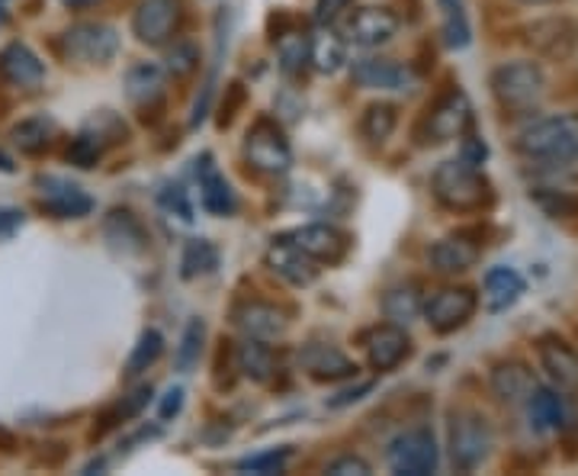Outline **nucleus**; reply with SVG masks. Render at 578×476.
Listing matches in <instances>:
<instances>
[{
	"label": "nucleus",
	"instance_id": "f257e3e1",
	"mask_svg": "<svg viewBox=\"0 0 578 476\" xmlns=\"http://www.w3.org/2000/svg\"><path fill=\"white\" fill-rule=\"evenodd\" d=\"M434 200L450 210V213H485L495 203V190L489 178L466 165V162H444L437 165L434 178H431Z\"/></svg>",
	"mask_w": 578,
	"mask_h": 476
},
{
	"label": "nucleus",
	"instance_id": "f03ea898",
	"mask_svg": "<svg viewBox=\"0 0 578 476\" xmlns=\"http://www.w3.org/2000/svg\"><path fill=\"white\" fill-rule=\"evenodd\" d=\"M518 152L530 162L566 165L578 158V114L546 117L518 135Z\"/></svg>",
	"mask_w": 578,
	"mask_h": 476
},
{
	"label": "nucleus",
	"instance_id": "7ed1b4c3",
	"mask_svg": "<svg viewBox=\"0 0 578 476\" xmlns=\"http://www.w3.org/2000/svg\"><path fill=\"white\" fill-rule=\"evenodd\" d=\"M489 84L505 114H530L546 94V74L537 61H508L492 71Z\"/></svg>",
	"mask_w": 578,
	"mask_h": 476
},
{
	"label": "nucleus",
	"instance_id": "20e7f679",
	"mask_svg": "<svg viewBox=\"0 0 578 476\" xmlns=\"http://www.w3.org/2000/svg\"><path fill=\"white\" fill-rule=\"evenodd\" d=\"M492 454V428L475 409H457L450 416V461L460 474L479 471Z\"/></svg>",
	"mask_w": 578,
	"mask_h": 476
},
{
	"label": "nucleus",
	"instance_id": "39448f33",
	"mask_svg": "<svg viewBox=\"0 0 578 476\" xmlns=\"http://www.w3.org/2000/svg\"><path fill=\"white\" fill-rule=\"evenodd\" d=\"M244 158L254 171L261 175H287L292 165V148H289L287 132L277 126V119L261 117L244 135Z\"/></svg>",
	"mask_w": 578,
	"mask_h": 476
},
{
	"label": "nucleus",
	"instance_id": "423d86ee",
	"mask_svg": "<svg viewBox=\"0 0 578 476\" xmlns=\"http://www.w3.org/2000/svg\"><path fill=\"white\" fill-rule=\"evenodd\" d=\"M472 126V104L466 97V91L460 87H447L421 119V132L424 139L421 142H450V139H460L466 135V129Z\"/></svg>",
	"mask_w": 578,
	"mask_h": 476
},
{
	"label": "nucleus",
	"instance_id": "0eeeda50",
	"mask_svg": "<svg viewBox=\"0 0 578 476\" xmlns=\"http://www.w3.org/2000/svg\"><path fill=\"white\" fill-rule=\"evenodd\" d=\"M61 52L81 64H107L119 52V36L107 23H74L61 33Z\"/></svg>",
	"mask_w": 578,
	"mask_h": 476
},
{
	"label": "nucleus",
	"instance_id": "6e6552de",
	"mask_svg": "<svg viewBox=\"0 0 578 476\" xmlns=\"http://www.w3.org/2000/svg\"><path fill=\"white\" fill-rule=\"evenodd\" d=\"M389 471L399 476H431L437 471V441L431 428L402 431L386 451Z\"/></svg>",
	"mask_w": 578,
	"mask_h": 476
},
{
	"label": "nucleus",
	"instance_id": "1a4fd4ad",
	"mask_svg": "<svg viewBox=\"0 0 578 476\" xmlns=\"http://www.w3.org/2000/svg\"><path fill=\"white\" fill-rule=\"evenodd\" d=\"M523 43L533 56L550 61H566L576 56L578 49V23L569 16H546L533 20L523 29Z\"/></svg>",
	"mask_w": 578,
	"mask_h": 476
},
{
	"label": "nucleus",
	"instance_id": "9d476101",
	"mask_svg": "<svg viewBox=\"0 0 578 476\" xmlns=\"http://www.w3.org/2000/svg\"><path fill=\"white\" fill-rule=\"evenodd\" d=\"M180 23H183L180 0H142L132 16V33L142 46L161 49L180 33Z\"/></svg>",
	"mask_w": 578,
	"mask_h": 476
},
{
	"label": "nucleus",
	"instance_id": "9b49d317",
	"mask_svg": "<svg viewBox=\"0 0 578 476\" xmlns=\"http://www.w3.org/2000/svg\"><path fill=\"white\" fill-rule=\"evenodd\" d=\"M165 68L155 61H139L129 68L125 74V97L132 100V107L139 110L142 122H158L165 110Z\"/></svg>",
	"mask_w": 578,
	"mask_h": 476
},
{
	"label": "nucleus",
	"instance_id": "f8f14e48",
	"mask_svg": "<svg viewBox=\"0 0 578 476\" xmlns=\"http://www.w3.org/2000/svg\"><path fill=\"white\" fill-rule=\"evenodd\" d=\"M421 309H424L428 325H431L437 335H450V332L462 329V325L475 316V309H479V294H475L472 287H444V290H437L434 297L428 299Z\"/></svg>",
	"mask_w": 578,
	"mask_h": 476
},
{
	"label": "nucleus",
	"instance_id": "ddd939ff",
	"mask_svg": "<svg viewBox=\"0 0 578 476\" xmlns=\"http://www.w3.org/2000/svg\"><path fill=\"white\" fill-rule=\"evenodd\" d=\"M264 261H267V267H270L277 277H284L292 287H309V284H315V277H318V271H322L318 261H312L289 236L274 238L270 248H267V254H264Z\"/></svg>",
	"mask_w": 578,
	"mask_h": 476
},
{
	"label": "nucleus",
	"instance_id": "4468645a",
	"mask_svg": "<svg viewBox=\"0 0 578 476\" xmlns=\"http://www.w3.org/2000/svg\"><path fill=\"white\" fill-rule=\"evenodd\" d=\"M396 33H399V16L389 7H360L345 26L347 43L360 49L386 46Z\"/></svg>",
	"mask_w": 578,
	"mask_h": 476
},
{
	"label": "nucleus",
	"instance_id": "2eb2a0df",
	"mask_svg": "<svg viewBox=\"0 0 578 476\" xmlns=\"http://www.w3.org/2000/svg\"><path fill=\"white\" fill-rule=\"evenodd\" d=\"M363 348H366V360L376 373H389L411 355V338L399 322H386V325H376L366 332Z\"/></svg>",
	"mask_w": 578,
	"mask_h": 476
},
{
	"label": "nucleus",
	"instance_id": "dca6fc26",
	"mask_svg": "<svg viewBox=\"0 0 578 476\" xmlns=\"http://www.w3.org/2000/svg\"><path fill=\"white\" fill-rule=\"evenodd\" d=\"M289 238L318 264H341L347 251H350V236L341 233L338 226H328V223L299 226L296 233H289Z\"/></svg>",
	"mask_w": 578,
	"mask_h": 476
},
{
	"label": "nucleus",
	"instance_id": "f3484780",
	"mask_svg": "<svg viewBox=\"0 0 578 476\" xmlns=\"http://www.w3.org/2000/svg\"><path fill=\"white\" fill-rule=\"evenodd\" d=\"M234 325L248 335V338H261V342H274L289 329L287 309H280L277 302L267 299H248L234 309Z\"/></svg>",
	"mask_w": 578,
	"mask_h": 476
},
{
	"label": "nucleus",
	"instance_id": "a211bd4d",
	"mask_svg": "<svg viewBox=\"0 0 578 476\" xmlns=\"http://www.w3.org/2000/svg\"><path fill=\"white\" fill-rule=\"evenodd\" d=\"M479 258H482V238L472 229H460L454 236L441 238L431 248V264L437 274H462V271L475 267Z\"/></svg>",
	"mask_w": 578,
	"mask_h": 476
},
{
	"label": "nucleus",
	"instance_id": "6ab92c4d",
	"mask_svg": "<svg viewBox=\"0 0 578 476\" xmlns=\"http://www.w3.org/2000/svg\"><path fill=\"white\" fill-rule=\"evenodd\" d=\"M43 81H46V64L29 46L10 43L0 52V84H7L13 91H36Z\"/></svg>",
	"mask_w": 578,
	"mask_h": 476
},
{
	"label": "nucleus",
	"instance_id": "aec40b11",
	"mask_svg": "<svg viewBox=\"0 0 578 476\" xmlns=\"http://www.w3.org/2000/svg\"><path fill=\"white\" fill-rule=\"evenodd\" d=\"M43 187V210L58 219H84L94 210V200L71 180L64 178H39Z\"/></svg>",
	"mask_w": 578,
	"mask_h": 476
},
{
	"label": "nucleus",
	"instance_id": "412c9836",
	"mask_svg": "<svg viewBox=\"0 0 578 476\" xmlns=\"http://www.w3.org/2000/svg\"><path fill=\"white\" fill-rule=\"evenodd\" d=\"M353 84L366 91H411L414 71L393 59H363L353 64Z\"/></svg>",
	"mask_w": 578,
	"mask_h": 476
},
{
	"label": "nucleus",
	"instance_id": "4be33fe9",
	"mask_svg": "<svg viewBox=\"0 0 578 476\" xmlns=\"http://www.w3.org/2000/svg\"><path fill=\"white\" fill-rule=\"evenodd\" d=\"M537 355H540V367L553 380V386L566 390V393L578 390V352L573 345H566L556 335H543L537 345Z\"/></svg>",
	"mask_w": 578,
	"mask_h": 476
},
{
	"label": "nucleus",
	"instance_id": "5701e85b",
	"mask_svg": "<svg viewBox=\"0 0 578 476\" xmlns=\"http://www.w3.org/2000/svg\"><path fill=\"white\" fill-rule=\"evenodd\" d=\"M196 178H200V197L206 213L213 216H231L238 210V197L231 190V183L222 178V171L213 165V155H203L196 162Z\"/></svg>",
	"mask_w": 578,
	"mask_h": 476
},
{
	"label": "nucleus",
	"instance_id": "b1692460",
	"mask_svg": "<svg viewBox=\"0 0 578 476\" xmlns=\"http://www.w3.org/2000/svg\"><path fill=\"white\" fill-rule=\"evenodd\" d=\"M533 390H537V377L523 360H502L492 367V393L502 403H508V406L527 403V396Z\"/></svg>",
	"mask_w": 578,
	"mask_h": 476
},
{
	"label": "nucleus",
	"instance_id": "393cba45",
	"mask_svg": "<svg viewBox=\"0 0 578 476\" xmlns=\"http://www.w3.org/2000/svg\"><path fill=\"white\" fill-rule=\"evenodd\" d=\"M299 364L305 367V373L315 380V383H338L347 377H357V364L347 355H341L338 348H328V345H309Z\"/></svg>",
	"mask_w": 578,
	"mask_h": 476
},
{
	"label": "nucleus",
	"instance_id": "a878e982",
	"mask_svg": "<svg viewBox=\"0 0 578 476\" xmlns=\"http://www.w3.org/2000/svg\"><path fill=\"white\" fill-rule=\"evenodd\" d=\"M523 277H520L515 267H492L485 274V284H482V299H485V309L489 312H505L511 309L520 297H523Z\"/></svg>",
	"mask_w": 578,
	"mask_h": 476
},
{
	"label": "nucleus",
	"instance_id": "bb28decb",
	"mask_svg": "<svg viewBox=\"0 0 578 476\" xmlns=\"http://www.w3.org/2000/svg\"><path fill=\"white\" fill-rule=\"evenodd\" d=\"M234 364L241 377H248L251 383H270L277 373V357L270 352V345H264L261 338H244L234 352Z\"/></svg>",
	"mask_w": 578,
	"mask_h": 476
},
{
	"label": "nucleus",
	"instance_id": "cd10ccee",
	"mask_svg": "<svg viewBox=\"0 0 578 476\" xmlns=\"http://www.w3.org/2000/svg\"><path fill=\"white\" fill-rule=\"evenodd\" d=\"M104 233L113 241L116 248H122L125 254H139L145 251L148 236H145V226L129 213V210H113L104 223Z\"/></svg>",
	"mask_w": 578,
	"mask_h": 476
},
{
	"label": "nucleus",
	"instance_id": "c85d7f7f",
	"mask_svg": "<svg viewBox=\"0 0 578 476\" xmlns=\"http://www.w3.org/2000/svg\"><path fill=\"white\" fill-rule=\"evenodd\" d=\"M527 413H530V421L540 428V431H556L563 428L566 421V403L556 390H543L537 386L530 396H527Z\"/></svg>",
	"mask_w": 578,
	"mask_h": 476
},
{
	"label": "nucleus",
	"instance_id": "c756f323",
	"mask_svg": "<svg viewBox=\"0 0 578 476\" xmlns=\"http://www.w3.org/2000/svg\"><path fill=\"white\" fill-rule=\"evenodd\" d=\"M10 139H13V145H16L23 155H43V152L52 145V139H56V122L46 117L23 119V122L13 126Z\"/></svg>",
	"mask_w": 578,
	"mask_h": 476
},
{
	"label": "nucleus",
	"instance_id": "7c9ffc66",
	"mask_svg": "<svg viewBox=\"0 0 578 476\" xmlns=\"http://www.w3.org/2000/svg\"><path fill=\"white\" fill-rule=\"evenodd\" d=\"M219 267V248L206 238H190L183 245V254H180V277L183 281H193V277H206Z\"/></svg>",
	"mask_w": 578,
	"mask_h": 476
},
{
	"label": "nucleus",
	"instance_id": "2f4dec72",
	"mask_svg": "<svg viewBox=\"0 0 578 476\" xmlns=\"http://www.w3.org/2000/svg\"><path fill=\"white\" fill-rule=\"evenodd\" d=\"M309 59L315 64V71L322 74H335L347 61L345 39L332 29H322L315 36H309Z\"/></svg>",
	"mask_w": 578,
	"mask_h": 476
},
{
	"label": "nucleus",
	"instance_id": "473e14b6",
	"mask_svg": "<svg viewBox=\"0 0 578 476\" xmlns=\"http://www.w3.org/2000/svg\"><path fill=\"white\" fill-rule=\"evenodd\" d=\"M399 126V114L393 104H370L360 117V135L373 145H383Z\"/></svg>",
	"mask_w": 578,
	"mask_h": 476
},
{
	"label": "nucleus",
	"instance_id": "72a5a7b5",
	"mask_svg": "<svg viewBox=\"0 0 578 476\" xmlns=\"http://www.w3.org/2000/svg\"><path fill=\"white\" fill-rule=\"evenodd\" d=\"M441 7V33H444V43L450 49H466L469 39H472V29H469V16L462 10V0H437Z\"/></svg>",
	"mask_w": 578,
	"mask_h": 476
},
{
	"label": "nucleus",
	"instance_id": "f704fd0d",
	"mask_svg": "<svg viewBox=\"0 0 578 476\" xmlns=\"http://www.w3.org/2000/svg\"><path fill=\"white\" fill-rule=\"evenodd\" d=\"M165 355V335L158 329H145L132 348V355L125 360V377H139L145 373L152 364H158V357Z\"/></svg>",
	"mask_w": 578,
	"mask_h": 476
},
{
	"label": "nucleus",
	"instance_id": "c9c22d12",
	"mask_svg": "<svg viewBox=\"0 0 578 476\" xmlns=\"http://www.w3.org/2000/svg\"><path fill=\"white\" fill-rule=\"evenodd\" d=\"M421 294H418V287L414 284H402V287H393L386 297H383V309H386V316L393 319V322H411L418 312H421Z\"/></svg>",
	"mask_w": 578,
	"mask_h": 476
},
{
	"label": "nucleus",
	"instance_id": "e433bc0d",
	"mask_svg": "<svg viewBox=\"0 0 578 476\" xmlns=\"http://www.w3.org/2000/svg\"><path fill=\"white\" fill-rule=\"evenodd\" d=\"M277 52H280V68L287 71V74H296L305 59H309V36L296 26V29H289L284 33L280 39H277Z\"/></svg>",
	"mask_w": 578,
	"mask_h": 476
},
{
	"label": "nucleus",
	"instance_id": "4c0bfd02",
	"mask_svg": "<svg viewBox=\"0 0 578 476\" xmlns=\"http://www.w3.org/2000/svg\"><path fill=\"white\" fill-rule=\"evenodd\" d=\"M530 200L553 219H573L578 216V197L573 193H559V190H533Z\"/></svg>",
	"mask_w": 578,
	"mask_h": 476
},
{
	"label": "nucleus",
	"instance_id": "58836bf2",
	"mask_svg": "<svg viewBox=\"0 0 578 476\" xmlns=\"http://www.w3.org/2000/svg\"><path fill=\"white\" fill-rule=\"evenodd\" d=\"M203 335H206V325L200 319H193L186 329H183V338H180V348H177V370H193V364L200 360L203 352Z\"/></svg>",
	"mask_w": 578,
	"mask_h": 476
},
{
	"label": "nucleus",
	"instance_id": "ea45409f",
	"mask_svg": "<svg viewBox=\"0 0 578 476\" xmlns=\"http://www.w3.org/2000/svg\"><path fill=\"white\" fill-rule=\"evenodd\" d=\"M196 68H200V49L193 46V43H173V49L168 52V59H165V71L177 78V81H183V78H190V74H196Z\"/></svg>",
	"mask_w": 578,
	"mask_h": 476
},
{
	"label": "nucleus",
	"instance_id": "a19ab883",
	"mask_svg": "<svg viewBox=\"0 0 578 476\" xmlns=\"http://www.w3.org/2000/svg\"><path fill=\"white\" fill-rule=\"evenodd\" d=\"M84 132H91L104 148L107 145H116V142H125L129 139V129H125V122L110 114V110H104V114H97V117L87 122V129Z\"/></svg>",
	"mask_w": 578,
	"mask_h": 476
},
{
	"label": "nucleus",
	"instance_id": "79ce46f5",
	"mask_svg": "<svg viewBox=\"0 0 578 476\" xmlns=\"http://www.w3.org/2000/svg\"><path fill=\"white\" fill-rule=\"evenodd\" d=\"M292 451L280 448V451H264V454H251L244 461H238L241 474H284V467L289 464Z\"/></svg>",
	"mask_w": 578,
	"mask_h": 476
},
{
	"label": "nucleus",
	"instance_id": "37998d69",
	"mask_svg": "<svg viewBox=\"0 0 578 476\" xmlns=\"http://www.w3.org/2000/svg\"><path fill=\"white\" fill-rule=\"evenodd\" d=\"M100 158H104V145H100L91 132H81V135L68 145V162L77 165V168H94Z\"/></svg>",
	"mask_w": 578,
	"mask_h": 476
},
{
	"label": "nucleus",
	"instance_id": "c03bdc74",
	"mask_svg": "<svg viewBox=\"0 0 578 476\" xmlns=\"http://www.w3.org/2000/svg\"><path fill=\"white\" fill-rule=\"evenodd\" d=\"M158 203H161V210L165 213H171L177 216L180 223H193V206H190V200H186V190L180 187V183H171V187H165L161 193H158Z\"/></svg>",
	"mask_w": 578,
	"mask_h": 476
},
{
	"label": "nucleus",
	"instance_id": "a18cd8bd",
	"mask_svg": "<svg viewBox=\"0 0 578 476\" xmlns=\"http://www.w3.org/2000/svg\"><path fill=\"white\" fill-rule=\"evenodd\" d=\"M248 104V91H244V84L241 81H231L229 87H226V94H222V104H219V126L226 129L234 122L238 117V110Z\"/></svg>",
	"mask_w": 578,
	"mask_h": 476
},
{
	"label": "nucleus",
	"instance_id": "49530a36",
	"mask_svg": "<svg viewBox=\"0 0 578 476\" xmlns=\"http://www.w3.org/2000/svg\"><path fill=\"white\" fill-rule=\"evenodd\" d=\"M325 474H332V476H366V474H370V464H366L363 457H357V454H345V457L332 461V464L325 467Z\"/></svg>",
	"mask_w": 578,
	"mask_h": 476
},
{
	"label": "nucleus",
	"instance_id": "de8ad7c7",
	"mask_svg": "<svg viewBox=\"0 0 578 476\" xmlns=\"http://www.w3.org/2000/svg\"><path fill=\"white\" fill-rule=\"evenodd\" d=\"M466 165H472V168H479L485 158H489V145L475 135V132H469L466 129V139H462V155H460Z\"/></svg>",
	"mask_w": 578,
	"mask_h": 476
},
{
	"label": "nucleus",
	"instance_id": "09e8293b",
	"mask_svg": "<svg viewBox=\"0 0 578 476\" xmlns=\"http://www.w3.org/2000/svg\"><path fill=\"white\" fill-rule=\"evenodd\" d=\"M350 0H315V23L318 26H332L347 10Z\"/></svg>",
	"mask_w": 578,
	"mask_h": 476
},
{
	"label": "nucleus",
	"instance_id": "8fccbe9b",
	"mask_svg": "<svg viewBox=\"0 0 578 476\" xmlns=\"http://www.w3.org/2000/svg\"><path fill=\"white\" fill-rule=\"evenodd\" d=\"M20 226H23V213L13 206H0V238L16 236Z\"/></svg>",
	"mask_w": 578,
	"mask_h": 476
},
{
	"label": "nucleus",
	"instance_id": "3c124183",
	"mask_svg": "<svg viewBox=\"0 0 578 476\" xmlns=\"http://www.w3.org/2000/svg\"><path fill=\"white\" fill-rule=\"evenodd\" d=\"M180 406H183V390L180 386H173V390H168V396H165V403H161V418H171L180 413Z\"/></svg>",
	"mask_w": 578,
	"mask_h": 476
},
{
	"label": "nucleus",
	"instance_id": "603ef678",
	"mask_svg": "<svg viewBox=\"0 0 578 476\" xmlns=\"http://www.w3.org/2000/svg\"><path fill=\"white\" fill-rule=\"evenodd\" d=\"M370 390V383H363V386H357V390H347V393H341L338 400H332V406L338 409V406H347V403H353V400H360L363 393Z\"/></svg>",
	"mask_w": 578,
	"mask_h": 476
},
{
	"label": "nucleus",
	"instance_id": "864d4df0",
	"mask_svg": "<svg viewBox=\"0 0 578 476\" xmlns=\"http://www.w3.org/2000/svg\"><path fill=\"white\" fill-rule=\"evenodd\" d=\"M91 3H100V0H64V7H71V10H81V7H91Z\"/></svg>",
	"mask_w": 578,
	"mask_h": 476
},
{
	"label": "nucleus",
	"instance_id": "5fc2aeb1",
	"mask_svg": "<svg viewBox=\"0 0 578 476\" xmlns=\"http://www.w3.org/2000/svg\"><path fill=\"white\" fill-rule=\"evenodd\" d=\"M0 171H7V175H13V162H10L7 155H0Z\"/></svg>",
	"mask_w": 578,
	"mask_h": 476
},
{
	"label": "nucleus",
	"instance_id": "6e6d98bb",
	"mask_svg": "<svg viewBox=\"0 0 578 476\" xmlns=\"http://www.w3.org/2000/svg\"><path fill=\"white\" fill-rule=\"evenodd\" d=\"M520 3H556V0H520Z\"/></svg>",
	"mask_w": 578,
	"mask_h": 476
},
{
	"label": "nucleus",
	"instance_id": "4d7b16f0",
	"mask_svg": "<svg viewBox=\"0 0 578 476\" xmlns=\"http://www.w3.org/2000/svg\"><path fill=\"white\" fill-rule=\"evenodd\" d=\"M3 20H7V13H3V7H0V23H3Z\"/></svg>",
	"mask_w": 578,
	"mask_h": 476
}]
</instances>
